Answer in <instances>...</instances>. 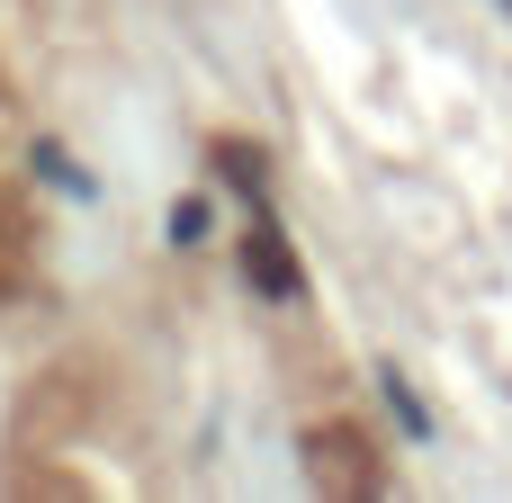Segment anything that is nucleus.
Segmentation results:
<instances>
[{
	"label": "nucleus",
	"mask_w": 512,
	"mask_h": 503,
	"mask_svg": "<svg viewBox=\"0 0 512 503\" xmlns=\"http://www.w3.org/2000/svg\"><path fill=\"white\" fill-rule=\"evenodd\" d=\"M243 270H252V288H261V297H297V261H288L279 225H252V243H243Z\"/></svg>",
	"instance_id": "f257e3e1"
}]
</instances>
